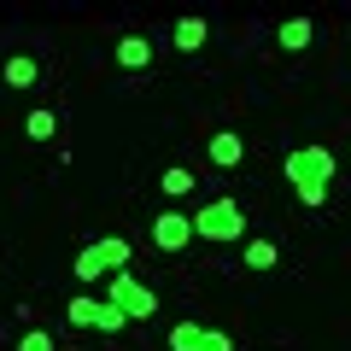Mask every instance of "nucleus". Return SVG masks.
Returning a JSON list of instances; mask_svg holds the SVG:
<instances>
[{"instance_id":"6","label":"nucleus","mask_w":351,"mask_h":351,"mask_svg":"<svg viewBox=\"0 0 351 351\" xmlns=\"http://www.w3.org/2000/svg\"><path fill=\"white\" fill-rule=\"evenodd\" d=\"M170 351H234V339L217 334V328H199V322H176L170 328Z\"/></svg>"},{"instance_id":"11","label":"nucleus","mask_w":351,"mask_h":351,"mask_svg":"<svg viewBox=\"0 0 351 351\" xmlns=\"http://www.w3.org/2000/svg\"><path fill=\"white\" fill-rule=\"evenodd\" d=\"M276 41H281L287 53H304V47L316 41V18H287V24H276Z\"/></svg>"},{"instance_id":"8","label":"nucleus","mask_w":351,"mask_h":351,"mask_svg":"<svg viewBox=\"0 0 351 351\" xmlns=\"http://www.w3.org/2000/svg\"><path fill=\"white\" fill-rule=\"evenodd\" d=\"M0 82L12 88V94H24V88H36V82H41V64L29 59V53H12V59L0 64Z\"/></svg>"},{"instance_id":"1","label":"nucleus","mask_w":351,"mask_h":351,"mask_svg":"<svg viewBox=\"0 0 351 351\" xmlns=\"http://www.w3.org/2000/svg\"><path fill=\"white\" fill-rule=\"evenodd\" d=\"M281 176L293 182V193H299L304 211H316V205L328 199V176H334V152L328 147H293L287 164H281Z\"/></svg>"},{"instance_id":"2","label":"nucleus","mask_w":351,"mask_h":351,"mask_svg":"<svg viewBox=\"0 0 351 351\" xmlns=\"http://www.w3.org/2000/svg\"><path fill=\"white\" fill-rule=\"evenodd\" d=\"M123 263H129V240L123 234H106V240H94V246H82L76 252V281H100V276H123Z\"/></svg>"},{"instance_id":"3","label":"nucleus","mask_w":351,"mask_h":351,"mask_svg":"<svg viewBox=\"0 0 351 351\" xmlns=\"http://www.w3.org/2000/svg\"><path fill=\"white\" fill-rule=\"evenodd\" d=\"M193 234H199V240H240V234H246V211H240V199H211V205H199Z\"/></svg>"},{"instance_id":"4","label":"nucleus","mask_w":351,"mask_h":351,"mask_svg":"<svg viewBox=\"0 0 351 351\" xmlns=\"http://www.w3.org/2000/svg\"><path fill=\"white\" fill-rule=\"evenodd\" d=\"M64 316H71V328H100V334H123L129 316L117 311L112 299H88V293H76L71 304H64Z\"/></svg>"},{"instance_id":"15","label":"nucleus","mask_w":351,"mask_h":351,"mask_svg":"<svg viewBox=\"0 0 351 351\" xmlns=\"http://www.w3.org/2000/svg\"><path fill=\"white\" fill-rule=\"evenodd\" d=\"M158 188L170 193V199H182V193H193V170H188V164H170V170L158 176Z\"/></svg>"},{"instance_id":"13","label":"nucleus","mask_w":351,"mask_h":351,"mask_svg":"<svg viewBox=\"0 0 351 351\" xmlns=\"http://www.w3.org/2000/svg\"><path fill=\"white\" fill-rule=\"evenodd\" d=\"M24 135H29V141H53V135H59V112H47V106H36V112L24 117Z\"/></svg>"},{"instance_id":"9","label":"nucleus","mask_w":351,"mask_h":351,"mask_svg":"<svg viewBox=\"0 0 351 351\" xmlns=\"http://www.w3.org/2000/svg\"><path fill=\"white\" fill-rule=\"evenodd\" d=\"M211 164H217V170H234V164H246V141H240L234 129H217V135H211Z\"/></svg>"},{"instance_id":"14","label":"nucleus","mask_w":351,"mask_h":351,"mask_svg":"<svg viewBox=\"0 0 351 351\" xmlns=\"http://www.w3.org/2000/svg\"><path fill=\"white\" fill-rule=\"evenodd\" d=\"M276 263H281L276 240H246V269H276Z\"/></svg>"},{"instance_id":"5","label":"nucleus","mask_w":351,"mask_h":351,"mask_svg":"<svg viewBox=\"0 0 351 351\" xmlns=\"http://www.w3.org/2000/svg\"><path fill=\"white\" fill-rule=\"evenodd\" d=\"M106 299H112L117 311L129 316V322H135V316H152V311H158V299H152V293L141 287V281L129 276V269H123V276H112V293H106Z\"/></svg>"},{"instance_id":"7","label":"nucleus","mask_w":351,"mask_h":351,"mask_svg":"<svg viewBox=\"0 0 351 351\" xmlns=\"http://www.w3.org/2000/svg\"><path fill=\"white\" fill-rule=\"evenodd\" d=\"M193 240V217H182V211H158L152 217V246L158 252H182Z\"/></svg>"},{"instance_id":"12","label":"nucleus","mask_w":351,"mask_h":351,"mask_svg":"<svg viewBox=\"0 0 351 351\" xmlns=\"http://www.w3.org/2000/svg\"><path fill=\"white\" fill-rule=\"evenodd\" d=\"M117 64H123V71H147L152 64V41L147 36H123L117 41Z\"/></svg>"},{"instance_id":"10","label":"nucleus","mask_w":351,"mask_h":351,"mask_svg":"<svg viewBox=\"0 0 351 351\" xmlns=\"http://www.w3.org/2000/svg\"><path fill=\"white\" fill-rule=\"evenodd\" d=\"M170 41H176V47H182V53H199L205 47V41H211V24H205V18H176V29H170Z\"/></svg>"},{"instance_id":"16","label":"nucleus","mask_w":351,"mask_h":351,"mask_svg":"<svg viewBox=\"0 0 351 351\" xmlns=\"http://www.w3.org/2000/svg\"><path fill=\"white\" fill-rule=\"evenodd\" d=\"M18 351H53V334L47 328H29V334L18 339Z\"/></svg>"}]
</instances>
